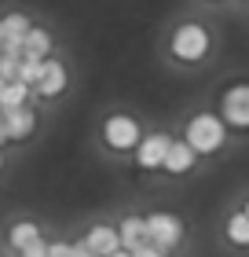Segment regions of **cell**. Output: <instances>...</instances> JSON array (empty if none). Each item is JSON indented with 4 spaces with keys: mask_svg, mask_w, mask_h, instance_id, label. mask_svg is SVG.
Listing matches in <instances>:
<instances>
[{
    "mask_svg": "<svg viewBox=\"0 0 249 257\" xmlns=\"http://www.w3.org/2000/svg\"><path fill=\"white\" fill-rule=\"evenodd\" d=\"M223 136H227V125H223V118H216V114H194L191 125H187V144H191L198 155L220 151Z\"/></svg>",
    "mask_w": 249,
    "mask_h": 257,
    "instance_id": "obj_1",
    "label": "cell"
},
{
    "mask_svg": "<svg viewBox=\"0 0 249 257\" xmlns=\"http://www.w3.org/2000/svg\"><path fill=\"white\" fill-rule=\"evenodd\" d=\"M205 52H209L205 26H198V22H183V26H176V33H172V55L180 63H198V59H205Z\"/></svg>",
    "mask_w": 249,
    "mask_h": 257,
    "instance_id": "obj_2",
    "label": "cell"
},
{
    "mask_svg": "<svg viewBox=\"0 0 249 257\" xmlns=\"http://www.w3.org/2000/svg\"><path fill=\"white\" fill-rule=\"evenodd\" d=\"M147 235H150V246L169 253L172 246H180V239H183V220L172 217V213H150L147 217Z\"/></svg>",
    "mask_w": 249,
    "mask_h": 257,
    "instance_id": "obj_3",
    "label": "cell"
},
{
    "mask_svg": "<svg viewBox=\"0 0 249 257\" xmlns=\"http://www.w3.org/2000/svg\"><path fill=\"white\" fill-rule=\"evenodd\" d=\"M220 118L223 125L249 128V85H231L220 99Z\"/></svg>",
    "mask_w": 249,
    "mask_h": 257,
    "instance_id": "obj_4",
    "label": "cell"
},
{
    "mask_svg": "<svg viewBox=\"0 0 249 257\" xmlns=\"http://www.w3.org/2000/svg\"><path fill=\"white\" fill-rule=\"evenodd\" d=\"M103 140H106V147H114V151H132V147H139V125L128 118V114H114V118H106V125H103Z\"/></svg>",
    "mask_w": 249,
    "mask_h": 257,
    "instance_id": "obj_5",
    "label": "cell"
},
{
    "mask_svg": "<svg viewBox=\"0 0 249 257\" xmlns=\"http://www.w3.org/2000/svg\"><path fill=\"white\" fill-rule=\"evenodd\" d=\"M169 147H172V140L165 133L143 136V140H139V147H136V162L143 169H165V155H169Z\"/></svg>",
    "mask_w": 249,
    "mask_h": 257,
    "instance_id": "obj_6",
    "label": "cell"
},
{
    "mask_svg": "<svg viewBox=\"0 0 249 257\" xmlns=\"http://www.w3.org/2000/svg\"><path fill=\"white\" fill-rule=\"evenodd\" d=\"M85 246L96 253V257H110V253H117V250H125V246H121V231L110 228V224H96V228H88Z\"/></svg>",
    "mask_w": 249,
    "mask_h": 257,
    "instance_id": "obj_7",
    "label": "cell"
},
{
    "mask_svg": "<svg viewBox=\"0 0 249 257\" xmlns=\"http://www.w3.org/2000/svg\"><path fill=\"white\" fill-rule=\"evenodd\" d=\"M63 88H66V66L59 63V59H44V70H41V81H37V96L41 99H55V96H63Z\"/></svg>",
    "mask_w": 249,
    "mask_h": 257,
    "instance_id": "obj_8",
    "label": "cell"
},
{
    "mask_svg": "<svg viewBox=\"0 0 249 257\" xmlns=\"http://www.w3.org/2000/svg\"><path fill=\"white\" fill-rule=\"evenodd\" d=\"M121 246L128 253H136L139 246H150V235H147V217H125L121 220Z\"/></svg>",
    "mask_w": 249,
    "mask_h": 257,
    "instance_id": "obj_9",
    "label": "cell"
},
{
    "mask_svg": "<svg viewBox=\"0 0 249 257\" xmlns=\"http://www.w3.org/2000/svg\"><path fill=\"white\" fill-rule=\"evenodd\" d=\"M4 114V125H8V140H26L37 125V114L30 107H15V110H0Z\"/></svg>",
    "mask_w": 249,
    "mask_h": 257,
    "instance_id": "obj_10",
    "label": "cell"
},
{
    "mask_svg": "<svg viewBox=\"0 0 249 257\" xmlns=\"http://www.w3.org/2000/svg\"><path fill=\"white\" fill-rule=\"evenodd\" d=\"M194 155H198V151H194L191 144H187V140H172L169 155H165V169L180 177V173H187V169L194 166Z\"/></svg>",
    "mask_w": 249,
    "mask_h": 257,
    "instance_id": "obj_11",
    "label": "cell"
},
{
    "mask_svg": "<svg viewBox=\"0 0 249 257\" xmlns=\"http://www.w3.org/2000/svg\"><path fill=\"white\" fill-rule=\"evenodd\" d=\"M30 85L26 81H4L0 85V110H15V107H26V99H30Z\"/></svg>",
    "mask_w": 249,
    "mask_h": 257,
    "instance_id": "obj_12",
    "label": "cell"
},
{
    "mask_svg": "<svg viewBox=\"0 0 249 257\" xmlns=\"http://www.w3.org/2000/svg\"><path fill=\"white\" fill-rule=\"evenodd\" d=\"M37 242H41V228H37V224H30V220H19V224L11 228V246H15L19 253L30 250V246H37Z\"/></svg>",
    "mask_w": 249,
    "mask_h": 257,
    "instance_id": "obj_13",
    "label": "cell"
},
{
    "mask_svg": "<svg viewBox=\"0 0 249 257\" xmlns=\"http://www.w3.org/2000/svg\"><path fill=\"white\" fill-rule=\"evenodd\" d=\"M48 52H52V33L33 26L26 37V59H48Z\"/></svg>",
    "mask_w": 249,
    "mask_h": 257,
    "instance_id": "obj_14",
    "label": "cell"
},
{
    "mask_svg": "<svg viewBox=\"0 0 249 257\" xmlns=\"http://www.w3.org/2000/svg\"><path fill=\"white\" fill-rule=\"evenodd\" d=\"M30 30H33V22H30L26 15H19V11L4 15V33H8V44H11V41H15V44H26Z\"/></svg>",
    "mask_w": 249,
    "mask_h": 257,
    "instance_id": "obj_15",
    "label": "cell"
},
{
    "mask_svg": "<svg viewBox=\"0 0 249 257\" xmlns=\"http://www.w3.org/2000/svg\"><path fill=\"white\" fill-rule=\"evenodd\" d=\"M227 239L234 242V246H249V217L245 213H234L227 220Z\"/></svg>",
    "mask_w": 249,
    "mask_h": 257,
    "instance_id": "obj_16",
    "label": "cell"
},
{
    "mask_svg": "<svg viewBox=\"0 0 249 257\" xmlns=\"http://www.w3.org/2000/svg\"><path fill=\"white\" fill-rule=\"evenodd\" d=\"M41 70H44V59H22V66H19V81H26L30 88H37Z\"/></svg>",
    "mask_w": 249,
    "mask_h": 257,
    "instance_id": "obj_17",
    "label": "cell"
},
{
    "mask_svg": "<svg viewBox=\"0 0 249 257\" xmlns=\"http://www.w3.org/2000/svg\"><path fill=\"white\" fill-rule=\"evenodd\" d=\"M19 66H22V59H15V55H0V81H19Z\"/></svg>",
    "mask_w": 249,
    "mask_h": 257,
    "instance_id": "obj_18",
    "label": "cell"
},
{
    "mask_svg": "<svg viewBox=\"0 0 249 257\" xmlns=\"http://www.w3.org/2000/svg\"><path fill=\"white\" fill-rule=\"evenodd\" d=\"M48 257H74L70 242H48Z\"/></svg>",
    "mask_w": 249,
    "mask_h": 257,
    "instance_id": "obj_19",
    "label": "cell"
},
{
    "mask_svg": "<svg viewBox=\"0 0 249 257\" xmlns=\"http://www.w3.org/2000/svg\"><path fill=\"white\" fill-rule=\"evenodd\" d=\"M132 257H169V253H165V250H158V246H139Z\"/></svg>",
    "mask_w": 249,
    "mask_h": 257,
    "instance_id": "obj_20",
    "label": "cell"
},
{
    "mask_svg": "<svg viewBox=\"0 0 249 257\" xmlns=\"http://www.w3.org/2000/svg\"><path fill=\"white\" fill-rule=\"evenodd\" d=\"M74 257H96V253H92L85 242H74Z\"/></svg>",
    "mask_w": 249,
    "mask_h": 257,
    "instance_id": "obj_21",
    "label": "cell"
},
{
    "mask_svg": "<svg viewBox=\"0 0 249 257\" xmlns=\"http://www.w3.org/2000/svg\"><path fill=\"white\" fill-rule=\"evenodd\" d=\"M0 144H8V125H4V114H0Z\"/></svg>",
    "mask_w": 249,
    "mask_h": 257,
    "instance_id": "obj_22",
    "label": "cell"
},
{
    "mask_svg": "<svg viewBox=\"0 0 249 257\" xmlns=\"http://www.w3.org/2000/svg\"><path fill=\"white\" fill-rule=\"evenodd\" d=\"M4 44H8V33H4V19H0V52H4Z\"/></svg>",
    "mask_w": 249,
    "mask_h": 257,
    "instance_id": "obj_23",
    "label": "cell"
},
{
    "mask_svg": "<svg viewBox=\"0 0 249 257\" xmlns=\"http://www.w3.org/2000/svg\"><path fill=\"white\" fill-rule=\"evenodd\" d=\"M110 257H132V253H128V250H117V253H110Z\"/></svg>",
    "mask_w": 249,
    "mask_h": 257,
    "instance_id": "obj_24",
    "label": "cell"
},
{
    "mask_svg": "<svg viewBox=\"0 0 249 257\" xmlns=\"http://www.w3.org/2000/svg\"><path fill=\"white\" fill-rule=\"evenodd\" d=\"M242 213H245V217H249V202H245V209H242Z\"/></svg>",
    "mask_w": 249,
    "mask_h": 257,
    "instance_id": "obj_25",
    "label": "cell"
},
{
    "mask_svg": "<svg viewBox=\"0 0 249 257\" xmlns=\"http://www.w3.org/2000/svg\"><path fill=\"white\" fill-rule=\"evenodd\" d=\"M0 169H4V155H0Z\"/></svg>",
    "mask_w": 249,
    "mask_h": 257,
    "instance_id": "obj_26",
    "label": "cell"
}]
</instances>
